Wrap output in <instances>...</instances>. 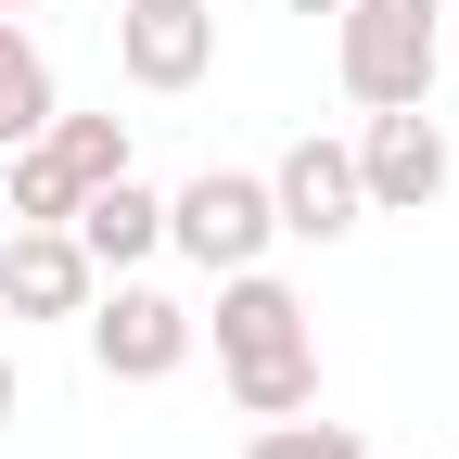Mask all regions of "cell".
I'll return each mask as SVG.
<instances>
[{
	"mask_svg": "<svg viewBox=\"0 0 459 459\" xmlns=\"http://www.w3.org/2000/svg\"><path fill=\"white\" fill-rule=\"evenodd\" d=\"M217 370H230V395H243L255 421H281V409H307V395H319V344H307L294 281L230 268V294H217Z\"/></svg>",
	"mask_w": 459,
	"mask_h": 459,
	"instance_id": "1",
	"label": "cell"
},
{
	"mask_svg": "<svg viewBox=\"0 0 459 459\" xmlns=\"http://www.w3.org/2000/svg\"><path fill=\"white\" fill-rule=\"evenodd\" d=\"M434 0H344L332 13V65L358 102H434Z\"/></svg>",
	"mask_w": 459,
	"mask_h": 459,
	"instance_id": "2",
	"label": "cell"
},
{
	"mask_svg": "<svg viewBox=\"0 0 459 459\" xmlns=\"http://www.w3.org/2000/svg\"><path fill=\"white\" fill-rule=\"evenodd\" d=\"M115 166H128V128H115V115H65V102H51V128L13 141V217H65L90 179H115Z\"/></svg>",
	"mask_w": 459,
	"mask_h": 459,
	"instance_id": "3",
	"label": "cell"
},
{
	"mask_svg": "<svg viewBox=\"0 0 459 459\" xmlns=\"http://www.w3.org/2000/svg\"><path fill=\"white\" fill-rule=\"evenodd\" d=\"M268 230H281V217H268V179H255V166H204V179L166 204V243H192L204 268H255Z\"/></svg>",
	"mask_w": 459,
	"mask_h": 459,
	"instance_id": "4",
	"label": "cell"
},
{
	"mask_svg": "<svg viewBox=\"0 0 459 459\" xmlns=\"http://www.w3.org/2000/svg\"><path fill=\"white\" fill-rule=\"evenodd\" d=\"M90 358H102L115 383L179 370V358H192V307H179V294H153V281H115V294L90 307Z\"/></svg>",
	"mask_w": 459,
	"mask_h": 459,
	"instance_id": "5",
	"label": "cell"
},
{
	"mask_svg": "<svg viewBox=\"0 0 459 459\" xmlns=\"http://www.w3.org/2000/svg\"><path fill=\"white\" fill-rule=\"evenodd\" d=\"M0 307L13 319H77L90 307V255L65 217H13V243H0Z\"/></svg>",
	"mask_w": 459,
	"mask_h": 459,
	"instance_id": "6",
	"label": "cell"
},
{
	"mask_svg": "<svg viewBox=\"0 0 459 459\" xmlns=\"http://www.w3.org/2000/svg\"><path fill=\"white\" fill-rule=\"evenodd\" d=\"M115 65L141 90H192L217 65V13L204 0H128V13H115Z\"/></svg>",
	"mask_w": 459,
	"mask_h": 459,
	"instance_id": "7",
	"label": "cell"
},
{
	"mask_svg": "<svg viewBox=\"0 0 459 459\" xmlns=\"http://www.w3.org/2000/svg\"><path fill=\"white\" fill-rule=\"evenodd\" d=\"M358 192H370V204H434V192H446V128H434L421 102H370Z\"/></svg>",
	"mask_w": 459,
	"mask_h": 459,
	"instance_id": "8",
	"label": "cell"
},
{
	"mask_svg": "<svg viewBox=\"0 0 459 459\" xmlns=\"http://www.w3.org/2000/svg\"><path fill=\"white\" fill-rule=\"evenodd\" d=\"M358 153H344V141H294V153H281L268 166V217L281 230H307V243H332V230H358Z\"/></svg>",
	"mask_w": 459,
	"mask_h": 459,
	"instance_id": "9",
	"label": "cell"
},
{
	"mask_svg": "<svg viewBox=\"0 0 459 459\" xmlns=\"http://www.w3.org/2000/svg\"><path fill=\"white\" fill-rule=\"evenodd\" d=\"M65 230H77V255H90V268H141V255L166 243V204L128 179V166H115V179H90V192L65 204Z\"/></svg>",
	"mask_w": 459,
	"mask_h": 459,
	"instance_id": "10",
	"label": "cell"
},
{
	"mask_svg": "<svg viewBox=\"0 0 459 459\" xmlns=\"http://www.w3.org/2000/svg\"><path fill=\"white\" fill-rule=\"evenodd\" d=\"M39 128H51V51H39L13 13H0V153L39 141Z\"/></svg>",
	"mask_w": 459,
	"mask_h": 459,
	"instance_id": "11",
	"label": "cell"
},
{
	"mask_svg": "<svg viewBox=\"0 0 459 459\" xmlns=\"http://www.w3.org/2000/svg\"><path fill=\"white\" fill-rule=\"evenodd\" d=\"M243 459H370V446L344 434V421H307V409H281V421H268V434H255Z\"/></svg>",
	"mask_w": 459,
	"mask_h": 459,
	"instance_id": "12",
	"label": "cell"
},
{
	"mask_svg": "<svg viewBox=\"0 0 459 459\" xmlns=\"http://www.w3.org/2000/svg\"><path fill=\"white\" fill-rule=\"evenodd\" d=\"M0 409H13V358H0Z\"/></svg>",
	"mask_w": 459,
	"mask_h": 459,
	"instance_id": "13",
	"label": "cell"
},
{
	"mask_svg": "<svg viewBox=\"0 0 459 459\" xmlns=\"http://www.w3.org/2000/svg\"><path fill=\"white\" fill-rule=\"evenodd\" d=\"M294 13H344V0H294Z\"/></svg>",
	"mask_w": 459,
	"mask_h": 459,
	"instance_id": "14",
	"label": "cell"
},
{
	"mask_svg": "<svg viewBox=\"0 0 459 459\" xmlns=\"http://www.w3.org/2000/svg\"><path fill=\"white\" fill-rule=\"evenodd\" d=\"M0 13H26V0H0Z\"/></svg>",
	"mask_w": 459,
	"mask_h": 459,
	"instance_id": "15",
	"label": "cell"
}]
</instances>
